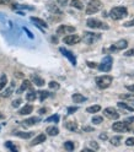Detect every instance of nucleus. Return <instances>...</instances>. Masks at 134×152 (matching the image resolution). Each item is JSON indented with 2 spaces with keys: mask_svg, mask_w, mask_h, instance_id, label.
<instances>
[{
  "mask_svg": "<svg viewBox=\"0 0 134 152\" xmlns=\"http://www.w3.org/2000/svg\"><path fill=\"white\" fill-rule=\"evenodd\" d=\"M101 39V34L100 33H95V32H84L82 36V41L86 44H94L97 41Z\"/></svg>",
  "mask_w": 134,
  "mask_h": 152,
  "instance_id": "6",
  "label": "nucleus"
},
{
  "mask_svg": "<svg viewBox=\"0 0 134 152\" xmlns=\"http://www.w3.org/2000/svg\"><path fill=\"white\" fill-rule=\"evenodd\" d=\"M71 99H73L74 103H82V102H85L88 98H86L85 96H82V94H80V93H74L73 96H71Z\"/></svg>",
  "mask_w": 134,
  "mask_h": 152,
  "instance_id": "20",
  "label": "nucleus"
},
{
  "mask_svg": "<svg viewBox=\"0 0 134 152\" xmlns=\"http://www.w3.org/2000/svg\"><path fill=\"white\" fill-rule=\"evenodd\" d=\"M47 7H48V10H51L52 12H54V14H58V15H62V11H60V10H59V9L57 7V6H54V5H48Z\"/></svg>",
  "mask_w": 134,
  "mask_h": 152,
  "instance_id": "33",
  "label": "nucleus"
},
{
  "mask_svg": "<svg viewBox=\"0 0 134 152\" xmlns=\"http://www.w3.org/2000/svg\"><path fill=\"white\" fill-rule=\"evenodd\" d=\"M59 50H60V53H62V54L65 56V58H68V59L70 60V63H71L74 66L76 65V58L74 56V54H73L71 52H69L68 49H65V48H60Z\"/></svg>",
  "mask_w": 134,
  "mask_h": 152,
  "instance_id": "12",
  "label": "nucleus"
},
{
  "mask_svg": "<svg viewBox=\"0 0 134 152\" xmlns=\"http://www.w3.org/2000/svg\"><path fill=\"white\" fill-rule=\"evenodd\" d=\"M57 3H58L59 6H66L68 5V0H57Z\"/></svg>",
  "mask_w": 134,
  "mask_h": 152,
  "instance_id": "41",
  "label": "nucleus"
},
{
  "mask_svg": "<svg viewBox=\"0 0 134 152\" xmlns=\"http://www.w3.org/2000/svg\"><path fill=\"white\" fill-rule=\"evenodd\" d=\"M102 121H103V118L100 117V115H96V117H94V118H92V123H94V124H96V125L101 124Z\"/></svg>",
  "mask_w": 134,
  "mask_h": 152,
  "instance_id": "36",
  "label": "nucleus"
},
{
  "mask_svg": "<svg viewBox=\"0 0 134 152\" xmlns=\"http://www.w3.org/2000/svg\"><path fill=\"white\" fill-rule=\"evenodd\" d=\"M126 145L127 146H134V137H128L126 140Z\"/></svg>",
  "mask_w": 134,
  "mask_h": 152,
  "instance_id": "39",
  "label": "nucleus"
},
{
  "mask_svg": "<svg viewBox=\"0 0 134 152\" xmlns=\"http://www.w3.org/2000/svg\"><path fill=\"white\" fill-rule=\"evenodd\" d=\"M64 148L66 151H73L75 148V145H74V142L73 141H66L65 144H64Z\"/></svg>",
  "mask_w": 134,
  "mask_h": 152,
  "instance_id": "31",
  "label": "nucleus"
},
{
  "mask_svg": "<svg viewBox=\"0 0 134 152\" xmlns=\"http://www.w3.org/2000/svg\"><path fill=\"white\" fill-rule=\"evenodd\" d=\"M40 121H41L40 117H32V118H28L25 121H22V125L24 126H32V125H36L37 123H40Z\"/></svg>",
  "mask_w": 134,
  "mask_h": 152,
  "instance_id": "13",
  "label": "nucleus"
},
{
  "mask_svg": "<svg viewBox=\"0 0 134 152\" xmlns=\"http://www.w3.org/2000/svg\"><path fill=\"white\" fill-rule=\"evenodd\" d=\"M86 25H88L90 28H94V30H108L110 26L107 23H105L97 18H89L88 21H86Z\"/></svg>",
  "mask_w": 134,
  "mask_h": 152,
  "instance_id": "4",
  "label": "nucleus"
},
{
  "mask_svg": "<svg viewBox=\"0 0 134 152\" xmlns=\"http://www.w3.org/2000/svg\"><path fill=\"white\" fill-rule=\"evenodd\" d=\"M37 94H38V97H40L41 102H43L46 98L49 97V92L48 91H40V92H37Z\"/></svg>",
  "mask_w": 134,
  "mask_h": 152,
  "instance_id": "28",
  "label": "nucleus"
},
{
  "mask_svg": "<svg viewBox=\"0 0 134 152\" xmlns=\"http://www.w3.org/2000/svg\"><path fill=\"white\" fill-rule=\"evenodd\" d=\"M100 110H101V106H99V104H95V106H91V107L86 108V112L88 113H97Z\"/></svg>",
  "mask_w": 134,
  "mask_h": 152,
  "instance_id": "27",
  "label": "nucleus"
},
{
  "mask_svg": "<svg viewBox=\"0 0 134 152\" xmlns=\"http://www.w3.org/2000/svg\"><path fill=\"white\" fill-rule=\"evenodd\" d=\"M124 55H126V56H132V55H134V49H130V50L126 52V53H124Z\"/></svg>",
  "mask_w": 134,
  "mask_h": 152,
  "instance_id": "46",
  "label": "nucleus"
},
{
  "mask_svg": "<svg viewBox=\"0 0 134 152\" xmlns=\"http://www.w3.org/2000/svg\"><path fill=\"white\" fill-rule=\"evenodd\" d=\"M88 66H89V68H97L99 65H96V63H92V61H88Z\"/></svg>",
  "mask_w": 134,
  "mask_h": 152,
  "instance_id": "45",
  "label": "nucleus"
},
{
  "mask_svg": "<svg viewBox=\"0 0 134 152\" xmlns=\"http://www.w3.org/2000/svg\"><path fill=\"white\" fill-rule=\"evenodd\" d=\"M48 86H49L51 90H59L60 85H59L58 82H55V81H51V82L48 83Z\"/></svg>",
  "mask_w": 134,
  "mask_h": 152,
  "instance_id": "34",
  "label": "nucleus"
},
{
  "mask_svg": "<svg viewBox=\"0 0 134 152\" xmlns=\"http://www.w3.org/2000/svg\"><path fill=\"white\" fill-rule=\"evenodd\" d=\"M31 21L36 25V26H38V27H42V28H47L48 27V25L46 23V21H43L42 18H38V17H31Z\"/></svg>",
  "mask_w": 134,
  "mask_h": 152,
  "instance_id": "17",
  "label": "nucleus"
},
{
  "mask_svg": "<svg viewBox=\"0 0 134 152\" xmlns=\"http://www.w3.org/2000/svg\"><path fill=\"white\" fill-rule=\"evenodd\" d=\"M30 88H32V83H31V81L25 80V81L22 82V85H21V87L17 90V93H22L24 91H26V90H30Z\"/></svg>",
  "mask_w": 134,
  "mask_h": 152,
  "instance_id": "18",
  "label": "nucleus"
},
{
  "mask_svg": "<svg viewBox=\"0 0 134 152\" xmlns=\"http://www.w3.org/2000/svg\"><path fill=\"white\" fill-rule=\"evenodd\" d=\"M75 32V27L74 26H69V25H62L57 28V34H70Z\"/></svg>",
  "mask_w": 134,
  "mask_h": 152,
  "instance_id": "9",
  "label": "nucleus"
},
{
  "mask_svg": "<svg viewBox=\"0 0 134 152\" xmlns=\"http://www.w3.org/2000/svg\"><path fill=\"white\" fill-rule=\"evenodd\" d=\"M15 135H16L17 137H21V139H30V137H32V136L35 135V132H32V131H28V132H25V131H16Z\"/></svg>",
  "mask_w": 134,
  "mask_h": 152,
  "instance_id": "19",
  "label": "nucleus"
},
{
  "mask_svg": "<svg viewBox=\"0 0 134 152\" xmlns=\"http://www.w3.org/2000/svg\"><path fill=\"white\" fill-rule=\"evenodd\" d=\"M124 27H134V18L132 21H128V22L124 23Z\"/></svg>",
  "mask_w": 134,
  "mask_h": 152,
  "instance_id": "43",
  "label": "nucleus"
},
{
  "mask_svg": "<svg viewBox=\"0 0 134 152\" xmlns=\"http://www.w3.org/2000/svg\"><path fill=\"white\" fill-rule=\"evenodd\" d=\"M112 129H113V131H116V132H127V131L130 130L128 121H117V123H113Z\"/></svg>",
  "mask_w": 134,
  "mask_h": 152,
  "instance_id": "7",
  "label": "nucleus"
},
{
  "mask_svg": "<svg viewBox=\"0 0 134 152\" xmlns=\"http://www.w3.org/2000/svg\"><path fill=\"white\" fill-rule=\"evenodd\" d=\"M95 81H96V85L99 88L105 90L111 86V83L113 82V77L111 75H102V76H97Z\"/></svg>",
  "mask_w": 134,
  "mask_h": 152,
  "instance_id": "2",
  "label": "nucleus"
},
{
  "mask_svg": "<svg viewBox=\"0 0 134 152\" xmlns=\"http://www.w3.org/2000/svg\"><path fill=\"white\" fill-rule=\"evenodd\" d=\"M119 97H121L122 99H124V101H129L130 103L134 102V94H121Z\"/></svg>",
  "mask_w": 134,
  "mask_h": 152,
  "instance_id": "32",
  "label": "nucleus"
},
{
  "mask_svg": "<svg viewBox=\"0 0 134 152\" xmlns=\"http://www.w3.org/2000/svg\"><path fill=\"white\" fill-rule=\"evenodd\" d=\"M46 139H47V136H46L44 134H40V135H37V136L32 140L31 146H35V145H40V144H42V142H44V141H46Z\"/></svg>",
  "mask_w": 134,
  "mask_h": 152,
  "instance_id": "15",
  "label": "nucleus"
},
{
  "mask_svg": "<svg viewBox=\"0 0 134 152\" xmlns=\"http://www.w3.org/2000/svg\"><path fill=\"white\" fill-rule=\"evenodd\" d=\"M84 131H92V128H89V126H86V128H84Z\"/></svg>",
  "mask_w": 134,
  "mask_h": 152,
  "instance_id": "51",
  "label": "nucleus"
},
{
  "mask_svg": "<svg viewBox=\"0 0 134 152\" xmlns=\"http://www.w3.org/2000/svg\"><path fill=\"white\" fill-rule=\"evenodd\" d=\"M133 106H134V102H133Z\"/></svg>",
  "mask_w": 134,
  "mask_h": 152,
  "instance_id": "53",
  "label": "nucleus"
},
{
  "mask_svg": "<svg viewBox=\"0 0 134 152\" xmlns=\"http://www.w3.org/2000/svg\"><path fill=\"white\" fill-rule=\"evenodd\" d=\"M5 146H6L7 148H10L11 151H15V152L17 151V147H16L15 145H13V144H11V142H10V141H6V142H5Z\"/></svg>",
  "mask_w": 134,
  "mask_h": 152,
  "instance_id": "37",
  "label": "nucleus"
},
{
  "mask_svg": "<svg viewBox=\"0 0 134 152\" xmlns=\"http://www.w3.org/2000/svg\"><path fill=\"white\" fill-rule=\"evenodd\" d=\"M76 110H78V107H69L68 108V114H73Z\"/></svg>",
  "mask_w": 134,
  "mask_h": 152,
  "instance_id": "44",
  "label": "nucleus"
},
{
  "mask_svg": "<svg viewBox=\"0 0 134 152\" xmlns=\"http://www.w3.org/2000/svg\"><path fill=\"white\" fill-rule=\"evenodd\" d=\"M112 64H113L112 56H111V55H106V56H105V58L102 59L101 64L97 66V68H99L100 71L108 72V71H111V69H112Z\"/></svg>",
  "mask_w": 134,
  "mask_h": 152,
  "instance_id": "5",
  "label": "nucleus"
},
{
  "mask_svg": "<svg viewBox=\"0 0 134 152\" xmlns=\"http://www.w3.org/2000/svg\"><path fill=\"white\" fill-rule=\"evenodd\" d=\"M0 5H11V0H0Z\"/></svg>",
  "mask_w": 134,
  "mask_h": 152,
  "instance_id": "42",
  "label": "nucleus"
},
{
  "mask_svg": "<svg viewBox=\"0 0 134 152\" xmlns=\"http://www.w3.org/2000/svg\"><path fill=\"white\" fill-rule=\"evenodd\" d=\"M117 106H118V108H121V109H124V110H128V112H133V113H134V107L128 106V104L124 103V102H118Z\"/></svg>",
  "mask_w": 134,
  "mask_h": 152,
  "instance_id": "23",
  "label": "nucleus"
},
{
  "mask_svg": "<svg viewBox=\"0 0 134 152\" xmlns=\"http://www.w3.org/2000/svg\"><path fill=\"white\" fill-rule=\"evenodd\" d=\"M70 5L73 7H75V9H78V10H82V9H84V4L80 1V0H71Z\"/></svg>",
  "mask_w": 134,
  "mask_h": 152,
  "instance_id": "26",
  "label": "nucleus"
},
{
  "mask_svg": "<svg viewBox=\"0 0 134 152\" xmlns=\"http://www.w3.org/2000/svg\"><path fill=\"white\" fill-rule=\"evenodd\" d=\"M100 139H101V140H107L108 136H107L106 134H101V135H100Z\"/></svg>",
  "mask_w": 134,
  "mask_h": 152,
  "instance_id": "48",
  "label": "nucleus"
},
{
  "mask_svg": "<svg viewBox=\"0 0 134 152\" xmlns=\"http://www.w3.org/2000/svg\"><path fill=\"white\" fill-rule=\"evenodd\" d=\"M103 115L111 119V120H117L119 118V113L117 112L116 108H113V107H108V108H105L103 109Z\"/></svg>",
  "mask_w": 134,
  "mask_h": 152,
  "instance_id": "8",
  "label": "nucleus"
},
{
  "mask_svg": "<svg viewBox=\"0 0 134 152\" xmlns=\"http://www.w3.org/2000/svg\"><path fill=\"white\" fill-rule=\"evenodd\" d=\"M46 132L49 136H57V135L59 134V129L57 128V126H48V128L46 129Z\"/></svg>",
  "mask_w": 134,
  "mask_h": 152,
  "instance_id": "21",
  "label": "nucleus"
},
{
  "mask_svg": "<svg viewBox=\"0 0 134 152\" xmlns=\"http://www.w3.org/2000/svg\"><path fill=\"white\" fill-rule=\"evenodd\" d=\"M32 110H33V107L31 104H26L25 107H22L20 110H18V114H20V115H27V114H31Z\"/></svg>",
  "mask_w": 134,
  "mask_h": 152,
  "instance_id": "16",
  "label": "nucleus"
},
{
  "mask_svg": "<svg viewBox=\"0 0 134 152\" xmlns=\"http://www.w3.org/2000/svg\"><path fill=\"white\" fill-rule=\"evenodd\" d=\"M128 47V42L126 39H121L118 42H116L113 45H111V50L112 52H117V50H123V49H126Z\"/></svg>",
  "mask_w": 134,
  "mask_h": 152,
  "instance_id": "11",
  "label": "nucleus"
},
{
  "mask_svg": "<svg viewBox=\"0 0 134 152\" xmlns=\"http://www.w3.org/2000/svg\"><path fill=\"white\" fill-rule=\"evenodd\" d=\"M46 121L47 123H51V121H53V123H58L59 121V115H52V117H49V118H47L46 119Z\"/></svg>",
  "mask_w": 134,
  "mask_h": 152,
  "instance_id": "35",
  "label": "nucleus"
},
{
  "mask_svg": "<svg viewBox=\"0 0 134 152\" xmlns=\"http://www.w3.org/2000/svg\"><path fill=\"white\" fill-rule=\"evenodd\" d=\"M102 9V3L100 0H90L88 6H86V15H94L99 12L100 10Z\"/></svg>",
  "mask_w": 134,
  "mask_h": 152,
  "instance_id": "3",
  "label": "nucleus"
},
{
  "mask_svg": "<svg viewBox=\"0 0 134 152\" xmlns=\"http://www.w3.org/2000/svg\"><path fill=\"white\" fill-rule=\"evenodd\" d=\"M31 80H32V82L36 85V86H38V87H42L43 85L46 83L44 80L41 77V76H38V75H36V74H32V75H31Z\"/></svg>",
  "mask_w": 134,
  "mask_h": 152,
  "instance_id": "14",
  "label": "nucleus"
},
{
  "mask_svg": "<svg viewBox=\"0 0 134 152\" xmlns=\"http://www.w3.org/2000/svg\"><path fill=\"white\" fill-rule=\"evenodd\" d=\"M127 90L134 93V85H128V86H127Z\"/></svg>",
  "mask_w": 134,
  "mask_h": 152,
  "instance_id": "47",
  "label": "nucleus"
},
{
  "mask_svg": "<svg viewBox=\"0 0 134 152\" xmlns=\"http://www.w3.org/2000/svg\"><path fill=\"white\" fill-rule=\"evenodd\" d=\"M47 110H48V109H47V108H42V109H40V114H44Z\"/></svg>",
  "mask_w": 134,
  "mask_h": 152,
  "instance_id": "50",
  "label": "nucleus"
},
{
  "mask_svg": "<svg viewBox=\"0 0 134 152\" xmlns=\"http://www.w3.org/2000/svg\"><path fill=\"white\" fill-rule=\"evenodd\" d=\"M121 141H122V136L118 135V136H113L111 139V144L114 145V146H119L121 145Z\"/></svg>",
  "mask_w": 134,
  "mask_h": 152,
  "instance_id": "29",
  "label": "nucleus"
},
{
  "mask_svg": "<svg viewBox=\"0 0 134 152\" xmlns=\"http://www.w3.org/2000/svg\"><path fill=\"white\" fill-rule=\"evenodd\" d=\"M90 146L94 148V150H99L100 148V146H99V144L96 141H90Z\"/></svg>",
  "mask_w": 134,
  "mask_h": 152,
  "instance_id": "40",
  "label": "nucleus"
},
{
  "mask_svg": "<svg viewBox=\"0 0 134 152\" xmlns=\"http://www.w3.org/2000/svg\"><path fill=\"white\" fill-rule=\"evenodd\" d=\"M7 83V77L6 75H1V77H0V91H1Z\"/></svg>",
  "mask_w": 134,
  "mask_h": 152,
  "instance_id": "30",
  "label": "nucleus"
},
{
  "mask_svg": "<svg viewBox=\"0 0 134 152\" xmlns=\"http://www.w3.org/2000/svg\"><path fill=\"white\" fill-rule=\"evenodd\" d=\"M14 87H15V85L13 83L11 85V86L10 87H7L3 93H1V96L4 97V98H7V97H10L11 96V94H13V92H14Z\"/></svg>",
  "mask_w": 134,
  "mask_h": 152,
  "instance_id": "25",
  "label": "nucleus"
},
{
  "mask_svg": "<svg viewBox=\"0 0 134 152\" xmlns=\"http://www.w3.org/2000/svg\"><path fill=\"white\" fill-rule=\"evenodd\" d=\"M64 43L65 44H69V45H74V44H78L80 41H81V38L78 36V34H68L66 37H64Z\"/></svg>",
  "mask_w": 134,
  "mask_h": 152,
  "instance_id": "10",
  "label": "nucleus"
},
{
  "mask_svg": "<svg viewBox=\"0 0 134 152\" xmlns=\"http://www.w3.org/2000/svg\"><path fill=\"white\" fill-rule=\"evenodd\" d=\"M127 121H134V117H130V118H128V119H127Z\"/></svg>",
  "mask_w": 134,
  "mask_h": 152,
  "instance_id": "52",
  "label": "nucleus"
},
{
  "mask_svg": "<svg viewBox=\"0 0 134 152\" xmlns=\"http://www.w3.org/2000/svg\"><path fill=\"white\" fill-rule=\"evenodd\" d=\"M22 103V99L21 98H17V99H15L14 102H13V107L14 108H17V107H20V104Z\"/></svg>",
  "mask_w": 134,
  "mask_h": 152,
  "instance_id": "38",
  "label": "nucleus"
},
{
  "mask_svg": "<svg viewBox=\"0 0 134 152\" xmlns=\"http://www.w3.org/2000/svg\"><path fill=\"white\" fill-rule=\"evenodd\" d=\"M25 31L27 32V34H28V37H30V38H33V36H32V33H31L30 31H28V30H27V28H25Z\"/></svg>",
  "mask_w": 134,
  "mask_h": 152,
  "instance_id": "49",
  "label": "nucleus"
},
{
  "mask_svg": "<svg viewBox=\"0 0 134 152\" xmlns=\"http://www.w3.org/2000/svg\"><path fill=\"white\" fill-rule=\"evenodd\" d=\"M127 15H128V10H127V7H124V6L112 7L111 11H110V16H111L112 20H114V21L122 20V18L126 17Z\"/></svg>",
  "mask_w": 134,
  "mask_h": 152,
  "instance_id": "1",
  "label": "nucleus"
},
{
  "mask_svg": "<svg viewBox=\"0 0 134 152\" xmlns=\"http://www.w3.org/2000/svg\"><path fill=\"white\" fill-rule=\"evenodd\" d=\"M65 128L70 130V131H76L78 130V124L75 121H66L65 123Z\"/></svg>",
  "mask_w": 134,
  "mask_h": 152,
  "instance_id": "24",
  "label": "nucleus"
},
{
  "mask_svg": "<svg viewBox=\"0 0 134 152\" xmlns=\"http://www.w3.org/2000/svg\"><path fill=\"white\" fill-rule=\"evenodd\" d=\"M36 98H37V92L33 91L32 88H30V90H28V93L26 94V99L28 102H33Z\"/></svg>",
  "mask_w": 134,
  "mask_h": 152,
  "instance_id": "22",
  "label": "nucleus"
}]
</instances>
